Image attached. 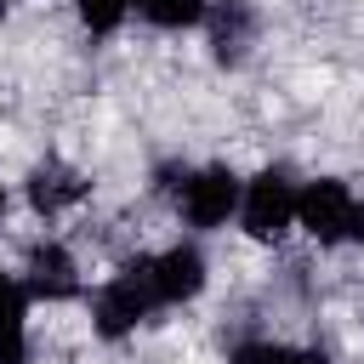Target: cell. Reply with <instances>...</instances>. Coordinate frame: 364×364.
Masks as SVG:
<instances>
[{
  "label": "cell",
  "mask_w": 364,
  "mask_h": 364,
  "mask_svg": "<svg viewBox=\"0 0 364 364\" xmlns=\"http://www.w3.org/2000/svg\"><path fill=\"white\" fill-rule=\"evenodd\" d=\"M296 228L330 250V245H347L364 233V205L341 176H313L296 188Z\"/></svg>",
  "instance_id": "cell-1"
},
{
  "label": "cell",
  "mask_w": 364,
  "mask_h": 364,
  "mask_svg": "<svg viewBox=\"0 0 364 364\" xmlns=\"http://www.w3.org/2000/svg\"><path fill=\"white\" fill-rule=\"evenodd\" d=\"M171 193H176V210L193 233H216L239 216V193L245 182L228 171V165H199V171H171Z\"/></svg>",
  "instance_id": "cell-2"
},
{
  "label": "cell",
  "mask_w": 364,
  "mask_h": 364,
  "mask_svg": "<svg viewBox=\"0 0 364 364\" xmlns=\"http://www.w3.org/2000/svg\"><path fill=\"white\" fill-rule=\"evenodd\" d=\"M154 313H159V301H154V290H148L142 262L119 267L114 279H102V284L91 290V330H97L102 341H125V336H136V324H148Z\"/></svg>",
  "instance_id": "cell-3"
},
{
  "label": "cell",
  "mask_w": 364,
  "mask_h": 364,
  "mask_svg": "<svg viewBox=\"0 0 364 364\" xmlns=\"http://www.w3.org/2000/svg\"><path fill=\"white\" fill-rule=\"evenodd\" d=\"M296 176L290 171H279V165H267V171H256L250 182H245V193H239V228L250 233V239H262V245H279L290 228H296Z\"/></svg>",
  "instance_id": "cell-4"
},
{
  "label": "cell",
  "mask_w": 364,
  "mask_h": 364,
  "mask_svg": "<svg viewBox=\"0 0 364 364\" xmlns=\"http://www.w3.org/2000/svg\"><path fill=\"white\" fill-rule=\"evenodd\" d=\"M136 262H142L148 290H154L159 307L193 301V296L205 290V279H210V262H205V250H199L193 239H176V245H165V250H154V256H136Z\"/></svg>",
  "instance_id": "cell-5"
},
{
  "label": "cell",
  "mask_w": 364,
  "mask_h": 364,
  "mask_svg": "<svg viewBox=\"0 0 364 364\" xmlns=\"http://www.w3.org/2000/svg\"><path fill=\"white\" fill-rule=\"evenodd\" d=\"M17 279H23L28 301H74V296H80V262H74V250L57 245V239H40V245L28 250V262H23Z\"/></svg>",
  "instance_id": "cell-6"
},
{
  "label": "cell",
  "mask_w": 364,
  "mask_h": 364,
  "mask_svg": "<svg viewBox=\"0 0 364 364\" xmlns=\"http://www.w3.org/2000/svg\"><path fill=\"white\" fill-rule=\"evenodd\" d=\"M205 28H210V57L222 68H239L250 57V46H256L262 17H256L250 0H210L205 6Z\"/></svg>",
  "instance_id": "cell-7"
},
{
  "label": "cell",
  "mask_w": 364,
  "mask_h": 364,
  "mask_svg": "<svg viewBox=\"0 0 364 364\" xmlns=\"http://www.w3.org/2000/svg\"><path fill=\"white\" fill-rule=\"evenodd\" d=\"M85 176L74 171V165H63V159H40L34 171H28V182H23V193H28V205L40 210V216H63V210H74L80 199H85Z\"/></svg>",
  "instance_id": "cell-8"
},
{
  "label": "cell",
  "mask_w": 364,
  "mask_h": 364,
  "mask_svg": "<svg viewBox=\"0 0 364 364\" xmlns=\"http://www.w3.org/2000/svg\"><path fill=\"white\" fill-rule=\"evenodd\" d=\"M228 364H330L324 347H296V341H273V336H245L228 347Z\"/></svg>",
  "instance_id": "cell-9"
},
{
  "label": "cell",
  "mask_w": 364,
  "mask_h": 364,
  "mask_svg": "<svg viewBox=\"0 0 364 364\" xmlns=\"http://www.w3.org/2000/svg\"><path fill=\"white\" fill-rule=\"evenodd\" d=\"M205 6L210 0H131V11L154 28H193V23H205Z\"/></svg>",
  "instance_id": "cell-10"
},
{
  "label": "cell",
  "mask_w": 364,
  "mask_h": 364,
  "mask_svg": "<svg viewBox=\"0 0 364 364\" xmlns=\"http://www.w3.org/2000/svg\"><path fill=\"white\" fill-rule=\"evenodd\" d=\"M74 11H80V23L91 34H114L131 17V0H74Z\"/></svg>",
  "instance_id": "cell-11"
},
{
  "label": "cell",
  "mask_w": 364,
  "mask_h": 364,
  "mask_svg": "<svg viewBox=\"0 0 364 364\" xmlns=\"http://www.w3.org/2000/svg\"><path fill=\"white\" fill-rule=\"evenodd\" d=\"M0 330H28V290L6 267H0Z\"/></svg>",
  "instance_id": "cell-12"
},
{
  "label": "cell",
  "mask_w": 364,
  "mask_h": 364,
  "mask_svg": "<svg viewBox=\"0 0 364 364\" xmlns=\"http://www.w3.org/2000/svg\"><path fill=\"white\" fill-rule=\"evenodd\" d=\"M0 364H28V330H0Z\"/></svg>",
  "instance_id": "cell-13"
},
{
  "label": "cell",
  "mask_w": 364,
  "mask_h": 364,
  "mask_svg": "<svg viewBox=\"0 0 364 364\" xmlns=\"http://www.w3.org/2000/svg\"><path fill=\"white\" fill-rule=\"evenodd\" d=\"M0 222H6V182H0Z\"/></svg>",
  "instance_id": "cell-14"
},
{
  "label": "cell",
  "mask_w": 364,
  "mask_h": 364,
  "mask_svg": "<svg viewBox=\"0 0 364 364\" xmlns=\"http://www.w3.org/2000/svg\"><path fill=\"white\" fill-rule=\"evenodd\" d=\"M6 6H17V0H0V11H6Z\"/></svg>",
  "instance_id": "cell-15"
}]
</instances>
